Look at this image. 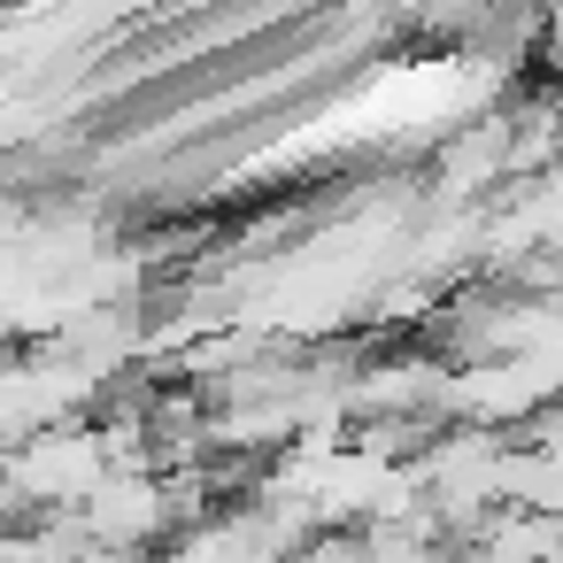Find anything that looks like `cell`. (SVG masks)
I'll use <instances>...</instances> for the list:
<instances>
[{
	"label": "cell",
	"mask_w": 563,
	"mask_h": 563,
	"mask_svg": "<svg viewBox=\"0 0 563 563\" xmlns=\"http://www.w3.org/2000/svg\"><path fill=\"white\" fill-rule=\"evenodd\" d=\"M509 147H517V117H509V109L471 117V124H463V132L432 155V201L463 209V201L494 194V186L509 178Z\"/></svg>",
	"instance_id": "cell-1"
}]
</instances>
